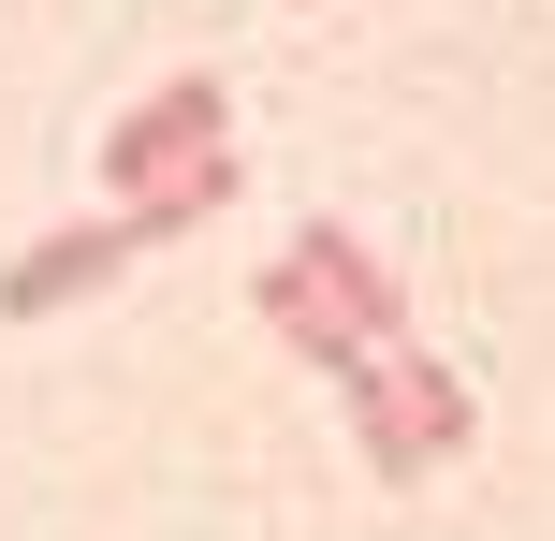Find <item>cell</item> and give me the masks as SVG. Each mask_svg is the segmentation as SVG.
Returning a JSON list of instances; mask_svg holds the SVG:
<instances>
[{"instance_id": "obj_1", "label": "cell", "mask_w": 555, "mask_h": 541, "mask_svg": "<svg viewBox=\"0 0 555 541\" xmlns=\"http://www.w3.org/2000/svg\"><path fill=\"white\" fill-rule=\"evenodd\" d=\"M205 205H234V146H220V162H191V176H162V191H132V205H103V220H59L44 249H15V263H0V322H59V308H88L132 249L191 234Z\"/></svg>"}, {"instance_id": "obj_2", "label": "cell", "mask_w": 555, "mask_h": 541, "mask_svg": "<svg viewBox=\"0 0 555 541\" xmlns=\"http://www.w3.org/2000/svg\"><path fill=\"white\" fill-rule=\"evenodd\" d=\"M336 410H351V439H365V468H380V484H424V468L468 454V381H453L424 337L351 351V366H336Z\"/></svg>"}, {"instance_id": "obj_3", "label": "cell", "mask_w": 555, "mask_h": 541, "mask_svg": "<svg viewBox=\"0 0 555 541\" xmlns=\"http://www.w3.org/2000/svg\"><path fill=\"white\" fill-rule=\"evenodd\" d=\"M220 146H234V88H220V74H162V88L103 132V191L132 205V191H162V176L220 162Z\"/></svg>"}, {"instance_id": "obj_4", "label": "cell", "mask_w": 555, "mask_h": 541, "mask_svg": "<svg viewBox=\"0 0 555 541\" xmlns=\"http://www.w3.org/2000/svg\"><path fill=\"white\" fill-rule=\"evenodd\" d=\"M293 263H307L322 293H336V322H351L365 351H395V337H410V293H395V263L365 249L351 220H293Z\"/></svg>"}, {"instance_id": "obj_5", "label": "cell", "mask_w": 555, "mask_h": 541, "mask_svg": "<svg viewBox=\"0 0 555 541\" xmlns=\"http://www.w3.org/2000/svg\"><path fill=\"white\" fill-rule=\"evenodd\" d=\"M249 308H263V322H278V337H293V351H307V366H322V381H336V366H351V351H365V337H351V322H336V293H322V279H307V263H293V249H278V263H263V279H249Z\"/></svg>"}]
</instances>
